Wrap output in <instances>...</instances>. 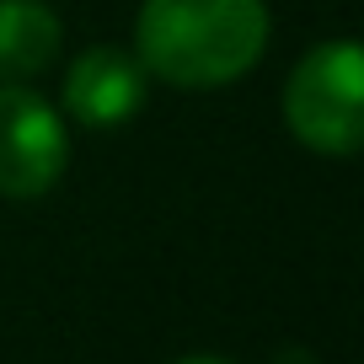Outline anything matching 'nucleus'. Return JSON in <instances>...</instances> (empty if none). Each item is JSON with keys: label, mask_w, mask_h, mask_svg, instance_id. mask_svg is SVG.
Segmentation results:
<instances>
[{"label": "nucleus", "mask_w": 364, "mask_h": 364, "mask_svg": "<svg viewBox=\"0 0 364 364\" xmlns=\"http://www.w3.org/2000/svg\"><path fill=\"white\" fill-rule=\"evenodd\" d=\"M59 54V16L43 0H0V80H27Z\"/></svg>", "instance_id": "5"}, {"label": "nucleus", "mask_w": 364, "mask_h": 364, "mask_svg": "<svg viewBox=\"0 0 364 364\" xmlns=\"http://www.w3.org/2000/svg\"><path fill=\"white\" fill-rule=\"evenodd\" d=\"M177 364H230V359H209V353H193V359H177Z\"/></svg>", "instance_id": "6"}, {"label": "nucleus", "mask_w": 364, "mask_h": 364, "mask_svg": "<svg viewBox=\"0 0 364 364\" xmlns=\"http://www.w3.org/2000/svg\"><path fill=\"white\" fill-rule=\"evenodd\" d=\"M359 75L364 54L359 43H321L295 65L284 91V113L300 145L321 156H353L364 145V113H359Z\"/></svg>", "instance_id": "2"}, {"label": "nucleus", "mask_w": 364, "mask_h": 364, "mask_svg": "<svg viewBox=\"0 0 364 364\" xmlns=\"http://www.w3.org/2000/svg\"><path fill=\"white\" fill-rule=\"evenodd\" d=\"M145 97V65L124 48H86L65 75V107L91 129L129 124Z\"/></svg>", "instance_id": "4"}, {"label": "nucleus", "mask_w": 364, "mask_h": 364, "mask_svg": "<svg viewBox=\"0 0 364 364\" xmlns=\"http://www.w3.org/2000/svg\"><path fill=\"white\" fill-rule=\"evenodd\" d=\"M262 0H145L134 27L139 65L166 86H225L262 59Z\"/></svg>", "instance_id": "1"}, {"label": "nucleus", "mask_w": 364, "mask_h": 364, "mask_svg": "<svg viewBox=\"0 0 364 364\" xmlns=\"http://www.w3.org/2000/svg\"><path fill=\"white\" fill-rule=\"evenodd\" d=\"M70 139L59 113L22 86H0V198H38L65 177Z\"/></svg>", "instance_id": "3"}]
</instances>
